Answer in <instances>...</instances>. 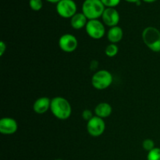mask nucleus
Wrapping results in <instances>:
<instances>
[{"instance_id": "3", "label": "nucleus", "mask_w": 160, "mask_h": 160, "mask_svg": "<svg viewBox=\"0 0 160 160\" xmlns=\"http://www.w3.org/2000/svg\"><path fill=\"white\" fill-rule=\"evenodd\" d=\"M142 40L145 45L151 51L155 52H160V31L154 27L145 28L142 34Z\"/></svg>"}, {"instance_id": "6", "label": "nucleus", "mask_w": 160, "mask_h": 160, "mask_svg": "<svg viewBox=\"0 0 160 160\" xmlns=\"http://www.w3.org/2000/svg\"><path fill=\"white\" fill-rule=\"evenodd\" d=\"M78 6L73 0H61L56 3V12L62 18L71 19L77 13Z\"/></svg>"}, {"instance_id": "8", "label": "nucleus", "mask_w": 160, "mask_h": 160, "mask_svg": "<svg viewBox=\"0 0 160 160\" xmlns=\"http://www.w3.org/2000/svg\"><path fill=\"white\" fill-rule=\"evenodd\" d=\"M78 41L73 34H62L59 39V46L62 51L65 52H73L77 49Z\"/></svg>"}, {"instance_id": "25", "label": "nucleus", "mask_w": 160, "mask_h": 160, "mask_svg": "<svg viewBox=\"0 0 160 160\" xmlns=\"http://www.w3.org/2000/svg\"><path fill=\"white\" fill-rule=\"evenodd\" d=\"M142 1H144L145 2H147V3H152V2H154L157 1V0H142Z\"/></svg>"}, {"instance_id": "20", "label": "nucleus", "mask_w": 160, "mask_h": 160, "mask_svg": "<svg viewBox=\"0 0 160 160\" xmlns=\"http://www.w3.org/2000/svg\"><path fill=\"white\" fill-rule=\"evenodd\" d=\"M93 112H92V111L90 110V109H84L82 112L83 119H84V120H86L87 122H88L91 119L93 118Z\"/></svg>"}, {"instance_id": "14", "label": "nucleus", "mask_w": 160, "mask_h": 160, "mask_svg": "<svg viewBox=\"0 0 160 160\" xmlns=\"http://www.w3.org/2000/svg\"><path fill=\"white\" fill-rule=\"evenodd\" d=\"M112 112V108L109 103L101 102L97 105L95 108V116L100 117V118H106L109 117Z\"/></svg>"}, {"instance_id": "5", "label": "nucleus", "mask_w": 160, "mask_h": 160, "mask_svg": "<svg viewBox=\"0 0 160 160\" xmlns=\"http://www.w3.org/2000/svg\"><path fill=\"white\" fill-rule=\"evenodd\" d=\"M85 31L88 35L92 38L98 40L104 37L106 34V28L102 22L98 19L89 20L85 27Z\"/></svg>"}, {"instance_id": "17", "label": "nucleus", "mask_w": 160, "mask_h": 160, "mask_svg": "<svg viewBox=\"0 0 160 160\" xmlns=\"http://www.w3.org/2000/svg\"><path fill=\"white\" fill-rule=\"evenodd\" d=\"M29 6L32 10L39 11L43 7L42 0H29Z\"/></svg>"}, {"instance_id": "1", "label": "nucleus", "mask_w": 160, "mask_h": 160, "mask_svg": "<svg viewBox=\"0 0 160 160\" xmlns=\"http://www.w3.org/2000/svg\"><path fill=\"white\" fill-rule=\"evenodd\" d=\"M50 110L56 118L61 120L69 119L72 113L70 103L67 99L61 96L55 97L51 99Z\"/></svg>"}, {"instance_id": "15", "label": "nucleus", "mask_w": 160, "mask_h": 160, "mask_svg": "<svg viewBox=\"0 0 160 160\" xmlns=\"http://www.w3.org/2000/svg\"><path fill=\"white\" fill-rule=\"evenodd\" d=\"M119 52V48L117 44L110 43L105 48V53L108 57H114L117 55Z\"/></svg>"}, {"instance_id": "7", "label": "nucleus", "mask_w": 160, "mask_h": 160, "mask_svg": "<svg viewBox=\"0 0 160 160\" xmlns=\"http://www.w3.org/2000/svg\"><path fill=\"white\" fill-rule=\"evenodd\" d=\"M106 130V123L102 118L94 116L87 124V131L92 137H99Z\"/></svg>"}, {"instance_id": "16", "label": "nucleus", "mask_w": 160, "mask_h": 160, "mask_svg": "<svg viewBox=\"0 0 160 160\" xmlns=\"http://www.w3.org/2000/svg\"><path fill=\"white\" fill-rule=\"evenodd\" d=\"M147 160H160V148H155L148 152Z\"/></svg>"}, {"instance_id": "2", "label": "nucleus", "mask_w": 160, "mask_h": 160, "mask_svg": "<svg viewBox=\"0 0 160 160\" xmlns=\"http://www.w3.org/2000/svg\"><path fill=\"white\" fill-rule=\"evenodd\" d=\"M106 6L101 0H84L82 5V12L88 20H97L102 17Z\"/></svg>"}, {"instance_id": "12", "label": "nucleus", "mask_w": 160, "mask_h": 160, "mask_svg": "<svg viewBox=\"0 0 160 160\" xmlns=\"http://www.w3.org/2000/svg\"><path fill=\"white\" fill-rule=\"evenodd\" d=\"M123 36V31L118 25L112 27L109 29L107 32V38L111 43L117 44L122 40Z\"/></svg>"}, {"instance_id": "19", "label": "nucleus", "mask_w": 160, "mask_h": 160, "mask_svg": "<svg viewBox=\"0 0 160 160\" xmlns=\"http://www.w3.org/2000/svg\"><path fill=\"white\" fill-rule=\"evenodd\" d=\"M106 8H115L120 4L121 0H101Z\"/></svg>"}, {"instance_id": "27", "label": "nucleus", "mask_w": 160, "mask_h": 160, "mask_svg": "<svg viewBox=\"0 0 160 160\" xmlns=\"http://www.w3.org/2000/svg\"><path fill=\"white\" fill-rule=\"evenodd\" d=\"M55 160H63V159H55Z\"/></svg>"}, {"instance_id": "18", "label": "nucleus", "mask_w": 160, "mask_h": 160, "mask_svg": "<svg viewBox=\"0 0 160 160\" xmlns=\"http://www.w3.org/2000/svg\"><path fill=\"white\" fill-rule=\"evenodd\" d=\"M142 148H143L145 151L148 152H150L151 150H152L153 148H156V147H155L154 141H153L152 139L150 138L145 139V140L143 141V142H142Z\"/></svg>"}, {"instance_id": "9", "label": "nucleus", "mask_w": 160, "mask_h": 160, "mask_svg": "<svg viewBox=\"0 0 160 160\" xmlns=\"http://www.w3.org/2000/svg\"><path fill=\"white\" fill-rule=\"evenodd\" d=\"M102 19L105 25L112 28L117 26L120 22V13L115 8H106Z\"/></svg>"}, {"instance_id": "10", "label": "nucleus", "mask_w": 160, "mask_h": 160, "mask_svg": "<svg viewBox=\"0 0 160 160\" xmlns=\"http://www.w3.org/2000/svg\"><path fill=\"white\" fill-rule=\"evenodd\" d=\"M18 124L16 120L11 117H3L0 120V132L2 134L10 135L17 132Z\"/></svg>"}, {"instance_id": "13", "label": "nucleus", "mask_w": 160, "mask_h": 160, "mask_svg": "<svg viewBox=\"0 0 160 160\" xmlns=\"http://www.w3.org/2000/svg\"><path fill=\"white\" fill-rule=\"evenodd\" d=\"M88 21V20L83 12H77L70 19V24L73 29L80 30L83 28H85Z\"/></svg>"}, {"instance_id": "4", "label": "nucleus", "mask_w": 160, "mask_h": 160, "mask_svg": "<svg viewBox=\"0 0 160 160\" xmlns=\"http://www.w3.org/2000/svg\"><path fill=\"white\" fill-rule=\"evenodd\" d=\"M113 78L112 73L106 70L95 72L92 78V84L95 89L104 90L112 84Z\"/></svg>"}, {"instance_id": "23", "label": "nucleus", "mask_w": 160, "mask_h": 160, "mask_svg": "<svg viewBox=\"0 0 160 160\" xmlns=\"http://www.w3.org/2000/svg\"><path fill=\"white\" fill-rule=\"evenodd\" d=\"M46 1L51 3H58L59 1H61V0H46Z\"/></svg>"}, {"instance_id": "11", "label": "nucleus", "mask_w": 160, "mask_h": 160, "mask_svg": "<svg viewBox=\"0 0 160 160\" xmlns=\"http://www.w3.org/2000/svg\"><path fill=\"white\" fill-rule=\"evenodd\" d=\"M51 99L48 97H41L35 100L33 105V109L38 114H44L50 109Z\"/></svg>"}, {"instance_id": "21", "label": "nucleus", "mask_w": 160, "mask_h": 160, "mask_svg": "<svg viewBox=\"0 0 160 160\" xmlns=\"http://www.w3.org/2000/svg\"><path fill=\"white\" fill-rule=\"evenodd\" d=\"M6 50V44L3 41L0 42V56H2Z\"/></svg>"}, {"instance_id": "26", "label": "nucleus", "mask_w": 160, "mask_h": 160, "mask_svg": "<svg viewBox=\"0 0 160 160\" xmlns=\"http://www.w3.org/2000/svg\"><path fill=\"white\" fill-rule=\"evenodd\" d=\"M136 5H137V6H140V5H141V1L138 2L136 3Z\"/></svg>"}, {"instance_id": "22", "label": "nucleus", "mask_w": 160, "mask_h": 160, "mask_svg": "<svg viewBox=\"0 0 160 160\" xmlns=\"http://www.w3.org/2000/svg\"><path fill=\"white\" fill-rule=\"evenodd\" d=\"M98 63L97 61L95 60L92 61V62H91V69H92V70H95V69L98 67Z\"/></svg>"}, {"instance_id": "24", "label": "nucleus", "mask_w": 160, "mask_h": 160, "mask_svg": "<svg viewBox=\"0 0 160 160\" xmlns=\"http://www.w3.org/2000/svg\"><path fill=\"white\" fill-rule=\"evenodd\" d=\"M126 2H133V3H137L138 2L141 1V0H125Z\"/></svg>"}]
</instances>
